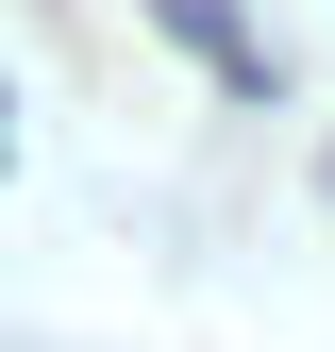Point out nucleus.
<instances>
[{"label":"nucleus","instance_id":"obj_1","mask_svg":"<svg viewBox=\"0 0 335 352\" xmlns=\"http://www.w3.org/2000/svg\"><path fill=\"white\" fill-rule=\"evenodd\" d=\"M151 17H168V34H185V51H201V67H218V84H235V101H268V51H251V34L218 17V0H151Z\"/></svg>","mask_w":335,"mask_h":352},{"label":"nucleus","instance_id":"obj_2","mask_svg":"<svg viewBox=\"0 0 335 352\" xmlns=\"http://www.w3.org/2000/svg\"><path fill=\"white\" fill-rule=\"evenodd\" d=\"M0 118H17V101H0Z\"/></svg>","mask_w":335,"mask_h":352}]
</instances>
